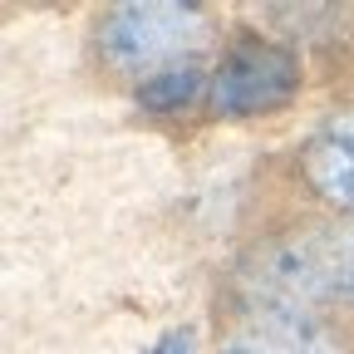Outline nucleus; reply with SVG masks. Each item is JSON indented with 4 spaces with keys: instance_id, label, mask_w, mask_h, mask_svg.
Masks as SVG:
<instances>
[{
    "instance_id": "obj_5",
    "label": "nucleus",
    "mask_w": 354,
    "mask_h": 354,
    "mask_svg": "<svg viewBox=\"0 0 354 354\" xmlns=\"http://www.w3.org/2000/svg\"><path fill=\"white\" fill-rule=\"evenodd\" d=\"M216 354H354L335 320L290 310H236Z\"/></svg>"
},
{
    "instance_id": "obj_1",
    "label": "nucleus",
    "mask_w": 354,
    "mask_h": 354,
    "mask_svg": "<svg viewBox=\"0 0 354 354\" xmlns=\"http://www.w3.org/2000/svg\"><path fill=\"white\" fill-rule=\"evenodd\" d=\"M236 310H290L320 315L354 310V221L295 216L256 236L232 266Z\"/></svg>"
},
{
    "instance_id": "obj_3",
    "label": "nucleus",
    "mask_w": 354,
    "mask_h": 354,
    "mask_svg": "<svg viewBox=\"0 0 354 354\" xmlns=\"http://www.w3.org/2000/svg\"><path fill=\"white\" fill-rule=\"evenodd\" d=\"M305 84V64L286 39H271L261 30H232V44H221V59L212 69V118H261L281 113Z\"/></svg>"
},
{
    "instance_id": "obj_4",
    "label": "nucleus",
    "mask_w": 354,
    "mask_h": 354,
    "mask_svg": "<svg viewBox=\"0 0 354 354\" xmlns=\"http://www.w3.org/2000/svg\"><path fill=\"white\" fill-rule=\"evenodd\" d=\"M295 177L330 216L354 221V109L320 118L295 148Z\"/></svg>"
},
{
    "instance_id": "obj_6",
    "label": "nucleus",
    "mask_w": 354,
    "mask_h": 354,
    "mask_svg": "<svg viewBox=\"0 0 354 354\" xmlns=\"http://www.w3.org/2000/svg\"><path fill=\"white\" fill-rule=\"evenodd\" d=\"M207 94H212V74L202 69V59L172 64V69H162V74H153V79H143L133 88L138 109L153 113V118H177V113L207 104Z\"/></svg>"
},
{
    "instance_id": "obj_7",
    "label": "nucleus",
    "mask_w": 354,
    "mask_h": 354,
    "mask_svg": "<svg viewBox=\"0 0 354 354\" xmlns=\"http://www.w3.org/2000/svg\"><path fill=\"white\" fill-rule=\"evenodd\" d=\"M148 354H192V330H187V325L162 330V335L153 339V349H148Z\"/></svg>"
},
{
    "instance_id": "obj_2",
    "label": "nucleus",
    "mask_w": 354,
    "mask_h": 354,
    "mask_svg": "<svg viewBox=\"0 0 354 354\" xmlns=\"http://www.w3.org/2000/svg\"><path fill=\"white\" fill-rule=\"evenodd\" d=\"M216 35V15L207 6H183V0H128L104 15H94L88 30V55H94L99 74L143 84L172 64L197 59Z\"/></svg>"
}]
</instances>
